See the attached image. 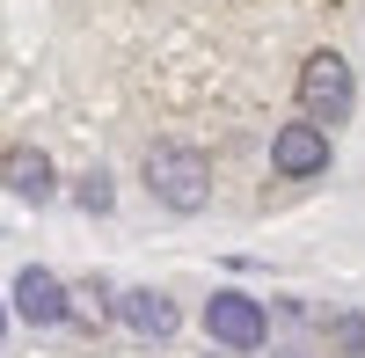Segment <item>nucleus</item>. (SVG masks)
Masks as SVG:
<instances>
[{"label":"nucleus","mask_w":365,"mask_h":358,"mask_svg":"<svg viewBox=\"0 0 365 358\" xmlns=\"http://www.w3.org/2000/svg\"><path fill=\"white\" fill-rule=\"evenodd\" d=\"M146 190H154L168 213H205V198H212V161H205V146H190V139L146 146Z\"/></svg>","instance_id":"nucleus-1"},{"label":"nucleus","mask_w":365,"mask_h":358,"mask_svg":"<svg viewBox=\"0 0 365 358\" xmlns=\"http://www.w3.org/2000/svg\"><path fill=\"white\" fill-rule=\"evenodd\" d=\"M358 103V81H351V58L344 51H307V66H299V117L307 125H344Z\"/></svg>","instance_id":"nucleus-2"},{"label":"nucleus","mask_w":365,"mask_h":358,"mask_svg":"<svg viewBox=\"0 0 365 358\" xmlns=\"http://www.w3.org/2000/svg\"><path fill=\"white\" fill-rule=\"evenodd\" d=\"M205 337L220 344V351H263V337H270V314H263V300H249V292H212L205 300Z\"/></svg>","instance_id":"nucleus-3"},{"label":"nucleus","mask_w":365,"mask_h":358,"mask_svg":"<svg viewBox=\"0 0 365 358\" xmlns=\"http://www.w3.org/2000/svg\"><path fill=\"white\" fill-rule=\"evenodd\" d=\"M270 168L285 175V183H307V175H322L329 168V132L322 125H278V139H270Z\"/></svg>","instance_id":"nucleus-4"},{"label":"nucleus","mask_w":365,"mask_h":358,"mask_svg":"<svg viewBox=\"0 0 365 358\" xmlns=\"http://www.w3.org/2000/svg\"><path fill=\"white\" fill-rule=\"evenodd\" d=\"M117 322H125L139 344H168L182 329V307L168 292H154V285H132V292H117Z\"/></svg>","instance_id":"nucleus-5"},{"label":"nucleus","mask_w":365,"mask_h":358,"mask_svg":"<svg viewBox=\"0 0 365 358\" xmlns=\"http://www.w3.org/2000/svg\"><path fill=\"white\" fill-rule=\"evenodd\" d=\"M15 314H22V322H37V329L66 322V278H58V271H44V263L15 271Z\"/></svg>","instance_id":"nucleus-6"},{"label":"nucleus","mask_w":365,"mask_h":358,"mask_svg":"<svg viewBox=\"0 0 365 358\" xmlns=\"http://www.w3.org/2000/svg\"><path fill=\"white\" fill-rule=\"evenodd\" d=\"M0 183H8L22 205H44V198L58 190V168H51L44 146H8V161H0Z\"/></svg>","instance_id":"nucleus-7"},{"label":"nucleus","mask_w":365,"mask_h":358,"mask_svg":"<svg viewBox=\"0 0 365 358\" xmlns=\"http://www.w3.org/2000/svg\"><path fill=\"white\" fill-rule=\"evenodd\" d=\"M336 351L365 358V314H336Z\"/></svg>","instance_id":"nucleus-8"},{"label":"nucleus","mask_w":365,"mask_h":358,"mask_svg":"<svg viewBox=\"0 0 365 358\" xmlns=\"http://www.w3.org/2000/svg\"><path fill=\"white\" fill-rule=\"evenodd\" d=\"M81 198H88V213H110V175H88Z\"/></svg>","instance_id":"nucleus-9"},{"label":"nucleus","mask_w":365,"mask_h":358,"mask_svg":"<svg viewBox=\"0 0 365 358\" xmlns=\"http://www.w3.org/2000/svg\"><path fill=\"white\" fill-rule=\"evenodd\" d=\"M0 337H8V300H0Z\"/></svg>","instance_id":"nucleus-10"}]
</instances>
